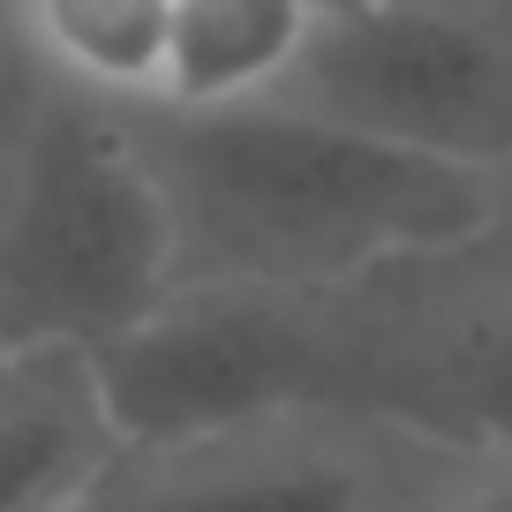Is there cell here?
I'll use <instances>...</instances> for the list:
<instances>
[{
    "instance_id": "cell-1",
    "label": "cell",
    "mask_w": 512,
    "mask_h": 512,
    "mask_svg": "<svg viewBox=\"0 0 512 512\" xmlns=\"http://www.w3.org/2000/svg\"><path fill=\"white\" fill-rule=\"evenodd\" d=\"M121 113L159 181L174 287L332 302L497 226V189L482 174L392 151L287 98Z\"/></svg>"
},
{
    "instance_id": "cell-2",
    "label": "cell",
    "mask_w": 512,
    "mask_h": 512,
    "mask_svg": "<svg viewBox=\"0 0 512 512\" xmlns=\"http://www.w3.org/2000/svg\"><path fill=\"white\" fill-rule=\"evenodd\" d=\"M166 287L174 234L128 113L38 76L0 121V362L91 354Z\"/></svg>"
},
{
    "instance_id": "cell-3",
    "label": "cell",
    "mask_w": 512,
    "mask_h": 512,
    "mask_svg": "<svg viewBox=\"0 0 512 512\" xmlns=\"http://www.w3.org/2000/svg\"><path fill=\"white\" fill-rule=\"evenodd\" d=\"M332 407L512 460V226L339 294Z\"/></svg>"
},
{
    "instance_id": "cell-4",
    "label": "cell",
    "mask_w": 512,
    "mask_h": 512,
    "mask_svg": "<svg viewBox=\"0 0 512 512\" xmlns=\"http://www.w3.org/2000/svg\"><path fill=\"white\" fill-rule=\"evenodd\" d=\"M332 302L264 287H166V302H151L128 332L91 347L83 369L121 445H174V437L294 415V407H332Z\"/></svg>"
},
{
    "instance_id": "cell-5",
    "label": "cell",
    "mask_w": 512,
    "mask_h": 512,
    "mask_svg": "<svg viewBox=\"0 0 512 512\" xmlns=\"http://www.w3.org/2000/svg\"><path fill=\"white\" fill-rule=\"evenodd\" d=\"M272 98L392 151L497 181L512 166V8L400 0L317 16L294 76Z\"/></svg>"
},
{
    "instance_id": "cell-6",
    "label": "cell",
    "mask_w": 512,
    "mask_h": 512,
    "mask_svg": "<svg viewBox=\"0 0 512 512\" xmlns=\"http://www.w3.org/2000/svg\"><path fill=\"white\" fill-rule=\"evenodd\" d=\"M475 460L354 407H294L241 430L121 445L76 512H445Z\"/></svg>"
},
{
    "instance_id": "cell-7",
    "label": "cell",
    "mask_w": 512,
    "mask_h": 512,
    "mask_svg": "<svg viewBox=\"0 0 512 512\" xmlns=\"http://www.w3.org/2000/svg\"><path fill=\"white\" fill-rule=\"evenodd\" d=\"M113 437L83 354H38L0 369V512H76L113 467Z\"/></svg>"
},
{
    "instance_id": "cell-8",
    "label": "cell",
    "mask_w": 512,
    "mask_h": 512,
    "mask_svg": "<svg viewBox=\"0 0 512 512\" xmlns=\"http://www.w3.org/2000/svg\"><path fill=\"white\" fill-rule=\"evenodd\" d=\"M317 0H174L151 106H249L294 76Z\"/></svg>"
},
{
    "instance_id": "cell-9",
    "label": "cell",
    "mask_w": 512,
    "mask_h": 512,
    "mask_svg": "<svg viewBox=\"0 0 512 512\" xmlns=\"http://www.w3.org/2000/svg\"><path fill=\"white\" fill-rule=\"evenodd\" d=\"M166 16L174 0H16L31 61L68 91L106 106H151L166 76Z\"/></svg>"
},
{
    "instance_id": "cell-10",
    "label": "cell",
    "mask_w": 512,
    "mask_h": 512,
    "mask_svg": "<svg viewBox=\"0 0 512 512\" xmlns=\"http://www.w3.org/2000/svg\"><path fill=\"white\" fill-rule=\"evenodd\" d=\"M38 76H46V68L31 61V46H23V31H16V0H0V121L38 91Z\"/></svg>"
},
{
    "instance_id": "cell-11",
    "label": "cell",
    "mask_w": 512,
    "mask_h": 512,
    "mask_svg": "<svg viewBox=\"0 0 512 512\" xmlns=\"http://www.w3.org/2000/svg\"><path fill=\"white\" fill-rule=\"evenodd\" d=\"M445 512H512V460H475V475L460 482Z\"/></svg>"
},
{
    "instance_id": "cell-12",
    "label": "cell",
    "mask_w": 512,
    "mask_h": 512,
    "mask_svg": "<svg viewBox=\"0 0 512 512\" xmlns=\"http://www.w3.org/2000/svg\"><path fill=\"white\" fill-rule=\"evenodd\" d=\"M347 8H400V0H317V16H347Z\"/></svg>"
},
{
    "instance_id": "cell-13",
    "label": "cell",
    "mask_w": 512,
    "mask_h": 512,
    "mask_svg": "<svg viewBox=\"0 0 512 512\" xmlns=\"http://www.w3.org/2000/svg\"><path fill=\"white\" fill-rule=\"evenodd\" d=\"M490 189H497V226H512V166L490 181Z\"/></svg>"
},
{
    "instance_id": "cell-14",
    "label": "cell",
    "mask_w": 512,
    "mask_h": 512,
    "mask_svg": "<svg viewBox=\"0 0 512 512\" xmlns=\"http://www.w3.org/2000/svg\"><path fill=\"white\" fill-rule=\"evenodd\" d=\"M0 369H8V362H0Z\"/></svg>"
},
{
    "instance_id": "cell-15",
    "label": "cell",
    "mask_w": 512,
    "mask_h": 512,
    "mask_svg": "<svg viewBox=\"0 0 512 512\" xmlns=\"http://www.w3.org/2000/svg\"><path fill=\"white\" fill-rule=\"evenodd\" d=\"M505 8H512V0H505Z\"/></svg>"
}]
</instances>
